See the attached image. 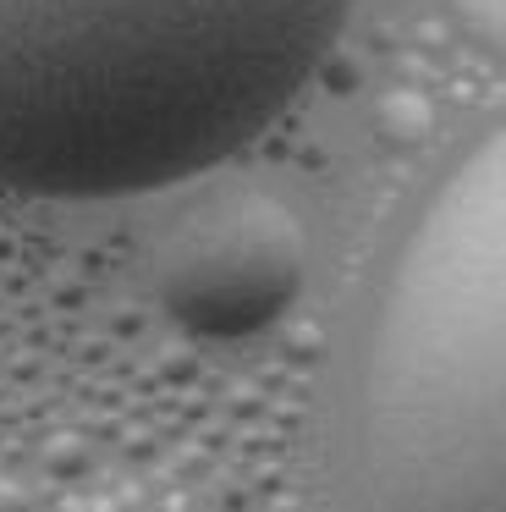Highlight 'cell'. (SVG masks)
Segmentation results:
<instances>
[{"mask_svg":"<svg viewBox=\"0 0 506 512\" xmlns=\"http://www.w3.org/2000/svg\"><path fill=\"white\" fill-rule=\"evenodd\" d=\"M352 0H0V188L132 199L226 166L336 50Z\"/></svg>","mask_w":506,"mask_h":512,"instance_id":"6da1fadb","label":"cell"},{"mask_svg":"<svg viewBox=\"0 0 506 512\" xmlns=\"http://www.w3.org/2000/svg\"><path fill=\"white\" fill-rule=\"evenodd\" d=\"M369 512H506V122L435 188L358 369Z\"/></svg>","mask_w":506,"mask_h":512,"instance_id":"7a4b0ae2","label":"cell"},{"mask_svg":"<svg viewBox=\"0 0 506 512\" xmlns=\"http://www.w3.org/2000/svg\"><path fill=\"white\" fill-rule=\"evenodd\" d=\"M308 243L270 193H215L154 248V298L198 342L259 336L297 303Z\"/></svg>","mask_w":506,"mask_h":512,"instance_id":"3957f363","label":"cell"},{"mask_svg":"<svg viewBox=\"0 0 506 512\" xmlns=\"http://www.w3.org/2000/svg\"><path fill=\"white\" fill-rule=\"evenodd\" d=\"M457 17L484 50L506 56V0H457Z\"/></svg>","mask_w":506,"mask_h":512,"instance_id":"277c9868","label":"cell"}]
</instances>
